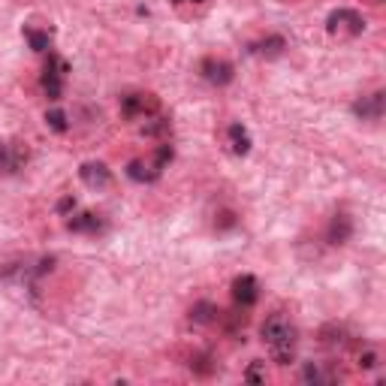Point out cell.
I'll list each match as a JSON object with an SVG mask.
<instances>
[{"label": "cell", "mask_w": 386, "mask_h": 386, "mask_svg": "<svg viewBox=\"0 0 386 386\" xmlns=\"http://www.w3.org/2000/svg\"><path fill=\"white\" fill-rule=\"evenodd\" d=\"M27 160H31V148L24 142H0V176H18Z\"/></svg>", "instance_id": "obj_2"}, {"label": "cell", "mask_w": 386, "mask_h": 386, "mask_svg": "<svg viewBox=\"0 0 386 386\" xmlns=\"http://www.w3.org/2000/svg\"><path fill=\"white\" fill-rule=\"evenodd\" d=\"M160 112V100L154 94H124L121 97V118L127 121H139Z\"/></svg>", "instance_id": "obj_3"}, {"label": "cell", "mask_w": 386, "mask_h": 386, "mask_svg": "<svg viewBox=\"0 0 386 386\" xmlns=\"http://www.w3.org/2000/svg\"><path fill=\"white\" fill-rule=\"evenodd\" d=\"M145 139H163L167 142L169 139V133H172V121L167 115H151V118H145V124H142V130H139Z\"/></svg>", "instance_id": "obj_13"}, {"label": "cell", "mask_w": 386, "mask_h": 386, "mask_svg": "<svg viewBox=\"0 0 386 386\" xmlns=\"http://www.w3.org/2000/svg\"><path fill=\"white\" fill-rule=\"evenodd\" d=\"M378 3H380V0H378Z\"/></svg>", "instance_id": "obj_30"}, {"label": "cell", "mask_w": 386, "mask_h": 386, "mask_svg": "<svg viewBox=\"0 0 386 386\" xmlns=\"http://www.w3.org/2000/svg\"><path fill=\"white\" fill-rule=\"evenodd\" d=\"M45 127H49V130H54V133H67L70 130L67 112H63V109H49V112H45Z\"/></svg>", "instance_id": "obj_23"}, {"label": "cell", "mask_w": 386, "mask_h": 386, "mask_svg": "<svg viewBox=\"0 0 386 386\" xmlns=\"http://www.w3.org/2000/svg\"><path fill=\"white\" fill-rule=\"evenodd\" d=\"M43 70L67 79V72H70V61H67V58H61V54H54V52H49V58H45V67H43Z\"/></svg>", "instance_id": "obj_24"}, {"label": "cell", "mask_w": 386, "mask_h": 386, "mask_svg": "<svg viewBox=\"0 0 386 386\" xmlns=\"http://www.w3.org/2000/svg\"><path fill=\"white\" fill-rule=\"evenodd\" d=\"M260 335H263L265 344H278V341H284V338L296 335V326H293L284 314H272V317H265V323L260 326Z\"/></svg>", "instance_id": "obj_5"}, {"label": "cell", "mask_w": 386, "mask_h": 386, "mask_svg": "<svg viewBox=\"0 0 386 386\" xmlns=\"http://www.w3.org/2000/svg\"><path fill=\"white\" fill-rule=\"evenodd\" d=\"M302 380H305V383H332L335 374L326 371L320 362H305V369H302Z\"/></svg>", "instance_id": "obj_20"}, {"label": "cell", "mask_w": 386, "mask_h": 386, "mask_svg": "<svg viewBox=\"0 0 386 386\" xmlns=\"http://www.w3.org/2000/svg\"><path fill=\"white\" fill-rule=\"evenodd\" d=\"M383 106H386V94H383V91H374V94L356 100L353 115L360 118V121H378V118L383 115Z\"/></svg>", "instance_id": "obj_9"}, {"label": "cell", "mask_w": 386, "mask_h": 386, "mask_svg": "<svg viewBox=\"0 0 386 386\" xmlns=\"http://www.w3.org/2000/svg\"><path fill=\"white\" fill-rule=\"evenodd\" d=\"M67 229L70 233H85V236H97V233H103L106 229V220L94 215V211H72V215L67 217Z\"/></svg>", "instance_id": "obj_8"}, {"label": "cell", "mask_w": 386, "mask_h": 386, "mask_svg": "<svg viewBox=\"0 0 386 386\" xmlns=\"http://www.w3.org/2000/svg\"><path fill=\"white\" fill-rule=\"evenodd\" d=\"M40 88H43V94L49 97V100H58L63 97V76H54V72H45L43 70V76H40Z\"/></svg>", "instance_id": "obj_19"}, {"label": "cell", "mask_w": 386, "mask_h": 386, "mask_svg": "<svg viewBox=\"0 0 386 386\" xmlns=\"http://www.w3.org/2000/svg\"><path fill=\"white\" fill-rule=\"evenodd\" d=\"M347 341V329L344 326H338V323H329L320 329V344H326V347H338V344H344Z\"/></svg>", "instance_id": "obj_22"}, {"label": "cell", "mask_w": 386, "mask_h": 386, "mask_svg": "<svg viewBox=\"0 0 386 386\" xmlns=\"http://www.w3.org/2000/svg\"><path fill=\"white\" fill-rule=\"evenodd\" d=\"M238 224V217H236V211H220L217 220H215V226L217 229H233Z\"/></svg>", "instance_id": "obj_28"}, {"label": "cell", "mask_w": 386, "mask_h": 386, "mask_svg": "<svg viewBox=\"0 0 386 386\" xmlns=\"http://www.w3.org/2000/svg\"><path fill=\"white\" fill-rule=\"evenodd\" d=\"M245 380H251V383H263V380H265V362L254 360V362L245 369Z\"/></svg>", "instance_id": "obj_26"}, {"label": "cell", "mask_w": 386, "mask_h": 386, "mask_svg": "<svg viewBox=\"0 0 386 386\" xmlns=\"http://www.w3.org/2000/svg\"><path fill=\"white\" fill-rule=\"evenodd\" d=\"M226 139H229V151H233L236 157H245V154H251L254 139H251V133H247L242 124H229L226 127Z\"/></svg>", "instance_id": "obj_12"}, {"label": "cell", "mask_w": 386, "mask_h": 386, "mask_svg": "<svg viewBox=\"0 0 386 386\" xmlns=\"http://www.w3.org/2000/svg\"><path fill=\"white\" fill-rule=\"evenodd\" d=\"M326 31L332 33V36H362L365 31V18L356 13V9H332L326 18Z\"/></svg>", "instance_id": "obj_1"}, {"label": "cell", "mask_w": 386, "mask_h": 386, "mask_svg": "<svg viewBox=\"0 0 386 386\" xmlns=\"http://www.w3.org/2000/svg\"><path fill=\"white\" fill-rule=\"evenodd\" d=\"M356 365H360L362 371H374L380 365V353L378 350H360V356H356Z\"/></svg>", "instance_id": "obj_25"}, {"label": "cell", "mask_w": 386, "mask_h": 386, "mask_svg": "<svg viewBox=\"0 0 386 386\" xmlns=\"http://www.w3.org/2000/svg\"><path fill=\"white\" fill-rule=\"evenodd\" d=\"M233 299L238 308H251L256 299H260V281L254 275H238L233 281Z\"/></svg>", "instance_id": "obj_7"}, {"label": "cell", "mask_w": 386, "mask_h": 386, "mask_svg": "<svg viewBox=\"0 0 386 386\" xmlns=\"http://www.w3.org/2000/svg\"><path fill=\"white\" fill-rule=\"evenodd\" d=\"M176 160V148L169 145V139L167 142H160L157 148H154V157H151V167L157 169V172H163V169H169V163Z\"/></svg>", "instance_id": "obj_21"}, {"label": "cell", "mask_w": 386, "mask_h": 386, "mask_svg": "<svg viewBox=\"0 0 386 386\" xmlns=\"http://www.w3.org/2000/svg\"><path fill=\"white\" fill-rule=\"evenodd\" d=\"M76 208H79V199L72 196V193H67V196H61V199H58V206H54V211H58L61 217H70Z\"/></svg>", "instance_id": "obj_27"}, {"label": "cell", "mask_w": 386, "mask_h": 386, "mask_svg": "<svg viewBox=\"0 0 386 386\" xmlns=\"http://www.w3.org/2000/svg\"><path fill=\"white\" fill-rule=\"evenodd\" d=\"M176 6H181V3H206V0H172Z\"/></svg>", "instance_id": "obj_29"}, {"label": "cell", "mask_w": 386, "mask_h": 386, "mask_svg": "<svg viewBox=\"0 0 386 386\" xmlns=\"http://www.w3.org/2000/svg\"><path fill=\"white\" fill-rule=\"evenodd\" d=\"M22 33H24L27 45H31V52H36V54H45V52H49V45H52V33H49V31H40V27L24 24Z\"/></svg>", "instance_id": "obj_18"}, {"label": "cell", "mask_w": 386, "mask_h": 386, "mask_svg": "<svg viewBox=\"0 0 386 386\" xmlns=\"http://www.w3.org/2000/svg\"><path fill=\"white\" fill-rule=\"evenodd\" d=\"M187 317H190V323H196V326H211V323H217V320H220V308L215 305V302L202 299V302H193Z\"/></svg>", "instance_id": "obj_14"}, {"label": "cell", "mask_w": 386, "mask_h": 386, "mask_svg": "<svg viewBox=\"0 0 386 386\" xmlns=\"http://www.w3.org/2000/svg\"><path fill=\"white\" fill-rule=\"evenodd\" d=\"M79 178H82V185H88L91 190H103V187L112 185V172H109V167H106V163H100V160L82 163Z\"/></svg>", "instance_id": "obj_6"}, {"label": "cell", "mask_w": 386, "mask_h": 386, "mask_svg": "<svg viewBox=\"0 0 386 386\" xmlns=\"http://www.w3.org/2000/svg\"><path fill=\"white\" fill-rule=\"evenodd\" d=\"M284 49H287V40H284L281 33H269V36H263V40H256V43L247 45V52L256 54V58H265V61L281 58Z\"/></svg>", "instance_id": "obj_11"}, {"label": "cell", "mask_w": 386, "mask_h": 386, "mask_svg": "<svg viewBox=\"0 0 386 386\" xmlns=\"http://www.w3.org/2000/svg\"><path fill=\"white\" fill-rule=\"evenodd\" d=\"M187 369L196 374V378H211L217 371V362L211 353H190L187 356Z\"/></svg>", "instance_id": "obj_16"}, {"label": "cell", "mask_w": 386, "mask_h": 386, "mask_svg": "<svg viewBox=\"0 0 386 386\" xmlns=\"http://www.w3.org/2000/svg\"><path fill=\"white\" fill-rule=\"evenodd\" d=\"M350 238H353V217L344 215V211H338V215L329 220V226H326V242L341 247V245L350 242Z\"/></svg>", "instance_id": "obj_10"}, {"label": "cell", "mask_w": 386, "mask_h": 386, "mask_svg": "<svg viewBox=\"0 0 386 386\" xmlns=\"http://www.w3.org/2000/svg\"><path fill=\"white\" fill-rule=\"evenodd\" d=\"M269 350H272L275 365H290L293 360H296V335L284 338V341H278V344H269Z\"/></svg>", "instance_id": "obj_17"}, {"label": "cell", "mask_w": 386, "mask_h": 386, "mask_svg": "<svg viewBox=\"0 0 386 386\" xmlns=\"http://www.w3.org/2000/svg\"><path fill=\"white\" fill-rule=\"evenodd\" d=\"M199 76L208 82V85H215V88H226L229 82L236 79V67L229 63L226 58H202L199 61Z\"/></svg>", "instance_id": "obj_4"}, {"label": "cell", "mask_w": 386, "mask_h": 386, "mask_svg": "<svg viewBox=\"0 0 386 386\" xmlns=\"http://www.w3.org/2000/svg\"><path fill=\"white\" fill-rule=\"evenodd\" d=\"M127 178L130 181H136V185H151V181H157L160 178V172L151 167V163H145V160H139V157H133L130 163H127Z\"/></svg>", "instance_id": "obj_15"}]
</instances>
